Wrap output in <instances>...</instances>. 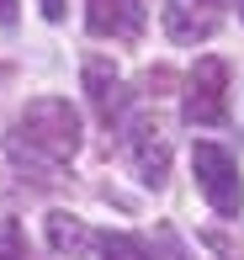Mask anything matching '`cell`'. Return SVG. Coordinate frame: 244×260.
<instances>
[{
    "instance_id": "4",
    "label": "cell",
    "mask_w": 244,
    "mask_h": 260,
    "mask_svg": "<svg viewBox=\"0 0 244 260\" xmlns=\"http://www.w3.org/2000/svg\"><path fill=\"white\" fill-rule=\"evenodd\" d=\"M223 6L228 0H170L165 6V32L176 43H207L223 27Z\"/></svg>"
},
{
    "instance_id": "10",
    "label": "cell",
    "mask_w": 244,
    "mask_h": 260,
    "mask_svg": "<svg viewBox=\"0 0 244 260\" xmlns=\"http://www.w3.org/2000/svg\"><path fill=\"white\" fill-rule=\"evenodd\" d=\"M0 260H27V239L16 218H0Z\"/></svg>"
},
{
    "instance_id": "5",
    "label": "cell",
    "mask_w": 244,
    "mask_h": 260,
    "mask_svg": "<svg viewBox=\"0 0 244 260\" xmlns=\"http://www.w3.org/2000/svg\"><path fill=\"white\" fill-rule=\"evenodd\" d=\"M127 154H133L144 186H165V175H170V144H165V133H159V122H144V117H138V122L127 127Z\"/></svg>"
},
{
    "instance_id": "2",
    "label": "cell",
    "mask_w": 244,
    "mask_h": 260,
    "mask_svg": "<svg viewBox=\"0 0 244 260\" xmlns=\"http://www.w3.org/2000/svg\"><path fill=\"white\" fill-rule=\"evenodd\" d=\"M191 170H196V186H202V197L213 202L218 218H239V207H244V181H239L234 154L218 149V144H196V149H191Z\"/></svg>"
},
{
    "instance_id": "12",
    "label": "cell",
    "mask_w": 244,
    "mask_h": 260,
    "mask_svg": "<svg viewBox=\"0 0 244 260\" xmlns=\"http://www.w3.org/2000/svg\"><path fill=\"white\" fill-rule=\"evenodd\" d=\"M0 27H16V0H0Z\"/></svg>"
},
{
    "instance_id": "6",
    "label": "cell",
    "mask_w": 244,
    "mask_h": 260,
    "mask_svg": "<svg viewBox=\"0 0 244 260\" xmlns=\"http://www.w3.org/2000/svg\"><path fill=\"white\" fill-rule=\"evenodd\" d=\"M85 21L96 38H138L144 32V0H85Z\"/></svg>"
},
{
    "instance_id": "9",
    "label": "cell",
    "mask_w": 244,
    "mask_h": 260,
    "mask_svg": "<svg viewBox=\"0 0 244 260\" xmlns=\"http://www.w3.org/2000/svg\"><path fill=\"white\" fill-rule=\"evenodd\" d=\"M101 260H149L144 239H133V234H101Z\"/></svg>"
},
{
    "instance_id": "13",
    "label": "cell",
    "mask_w": 244,
    "mask_h": 260,
    "mask_svg": "<svg viewBox=\"0 0 244 260\" xmlns=\"http://www.w3.org/2000/svg\"><path fill=\"white\" fill-rule=\"evenodd\" d=\"M239 11H244V0H239Z\"/></svg>"
},
{
    "instance_id": "7",
    "label": "cell",
    "mask_w": 244,
    "mask_h": 260,
    "mask_svg": "<svg viewBox=\"0 0 244 260\" xmlns=\"http://www.w3.org/2000/svg\"><path fill=\"white\" fill-rule=\"evenodd\" d=\"M85 90H90V106H96L101 122H122L127 112V96H122V75L107 64V58H85Z\"/></svg>"
},
{
    "instance_id": "11",
    "label": "cell",
    "mask_w": 244,
    "mask_h": 260,
    "mask_svg": "<svg viewBox=\"0 0 244 260\" xmlns=\"http://www.w3.org/2000/svg\"><path fill=\"white\" fill-rule=\"evenodd\" d=\"M38 6H43V16H48V21H64V0H38Z\"/></svg>"
},
{
    "instance_id": "1",
    "label": "cell",
    "mask_w": 244,
    "mask_h": 260,
    "mask_svg": "<svg viewBox=\"0 0 244 260\" xmlns=\"http://www.w3.org/2000/svg\"><path fill=\"white\" fill-rule=\"evenodd\" d=\"M6 149H11L16 165L38 170V181H59V170L80 149V112L64 96L27 101L21 117H16V127H11V138H6Z\"/></svg>"
},
{
    "instance_id": "3",
    "label": "cell",
    "mask_w": 244,
    "mask_h": 260,
    "mask_svg": "<svg viewBox=\"0 0 244 260\" xmlns=\"http://www.w3.org/2000/svg\"><path fill=\"white\" fill-rule=\"evenodd\" d=\"M181 117L191 127H218L228 117V64L223 58H196V69L186 75Z\"/></svg>"
},
{
    "instance_id": "8",
    "label": "cell",
    "mask_w": 244,
    "mask_h": 260,
    "mask_svg": "<svg viewBox=\"0 0 244 260\" xmlns=\"http://www.w3.org/2000/svg\"><path fill=\"white\" fill-rule=\"evenodd\" d=\"M43 229H48L53 255H64V260H80L90 244H96V234H90L80 218H69V212H48V218H43Z\"/></svg>"
}]
</instances>
